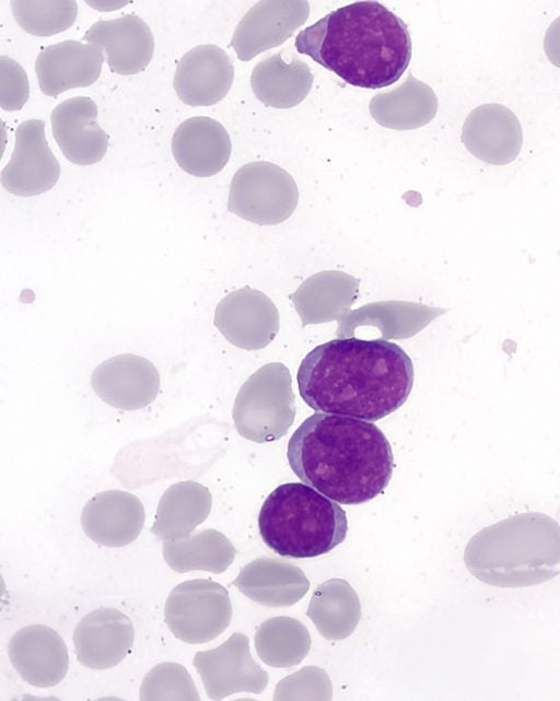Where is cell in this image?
<instances>
[{"label":"cell","mask_w":560,"mask_h":701,"mask_svg":"<svg viewBox=\"0 0 560 701\" xmlns=\"http://www.w3.org/2000/svg\"><path fill=\"white\" fill-rule=\"evenodd\" d=\"M413 378L412 361L400 346L355 337L315 347L296 374L300 395L312 409L370 422L400 408Z\"/></svg>","instance_id":"obj_1"},{"label":"cell","mask_w":560,"mask_h":701,"mask_svg":"<svg viewBox=\"0 0 560 701\" xmlns=\"http://www.w3.org/2000/svg\"><path fill=\"white\" fill-rule=\"evenodd\" d=\"M287 458L302 482L347 505L381 494L394 469L389 441L373 422L325 412L299 425Z\"/></svg>","instance_id":"obj_2"},{"label":"cell","mask_w":560,"mask_h":701,"mask_svg":"<svg viewBox=\"0 0 560 701\" xmlns=\"http://www.w3.org/2000/svg\"><path fill=\"white\" fill-rule=\"evenodd\" d=\"M294 45L345 82L370 90L395 83L412 54L407 24L377 1L329 12L301 31Z\"/></svg>","instance_id":"obj_3"},{"label":"cell","mask_w":560,"mask_h":701,"mask_svg":"<svg viewBox=\"0 0 560 701\" xmlns=\"http://www.w3.org/2000/svg\"><path fill=\"white\" fill-rule=\"evenodd\" d=\"M464 561L476 579L489 585L545 583L560 573V525L539 512L512 515L472 536Z\"/></svg>","instance_id":"obj_4"},{"label":"cell","mask_w":560,"mask_h":701,"mask_svg":"<svg viewBox=\"0 0 560 701\" xmlns=\"http://www.w3.org/2000/svg\"><path fill=\"white\" fill-rule=\"evenodd\" d=\"M264 542L281 557L314 558L331 551L347 536L343 509L304 482L278 486L258 515Z\"/></svg>","instance_id":"obj_5"},{"label":"cell","mask_w":560,"mask_h":701,"mask_svg":"<svg viewBox=\"0 0 560 701\" xmlns=\"http://www.w3.org/2000/svg\"><path fill=\"white\" fill-rule=\"evenodd\" d=\"M165 622L178 640L201 644L218 638L230 624L232 605L225 587L212 580H191L170 593Z\"/></svg>","instance_id":"obj_6"},{"label":"cell","mask_w":560,"mask_h":701,"mask_svg":"<svg viewBox=\"0 0 560 701\" xmlns=\"http://www.w3.org/2000/svg\"><path fill=\"white\" fill-rule=\"evenodd\" d=\"M298 202L293 178L269 162L243 165L230 186L229 211L258 224H275L291 215Z\"/></svg>","instance_id":"obj_7"},{"label":"cell","mask_w":560,"mask_h":701,"mask_svg":"<svg viewBox=\"0 0 560 701\" xmlns=\"http://www.w3.org/2000/svg\"><path fill=\"white\" fill-rule=\"evenodd\" d=\"M194 666L212 700L244 691L260 693L269 680L268 674L253 659L248 638L243 633H233L213 650L197 652Z\"/></svg>","instance_id":"obj_8"},{"label":"cell","mask_w":560,"mask_h":701,"mask_svg":"<svg viewBox=\"0 0 560 701\" xmlns=\"http://www.w3.org/2000/svg\"><path fill=\"white\" fill-rule=\"evenodd\" d=\"M59 176L60 165L46 140L45 122H21L11 159L1 171L3 188L21 197L36 196L51 189Z\"/></svg>","instance_id":"obj_9"},{"label":"cell","mask_w":560,"mask_h":701,"mask_svg":"<svg viewBox=\"0 0 560 701\" xmlns=\"http://www.w3.org/2000/svg\"><path fill=\"white\" fill-rule=\"evenodd\" d=\"M308 13L306 1H259L237 24L231 46L240 60L248 61L284 43L305 23Z\"/></svg>","instance_id":"obj_10"},{"label":"cell","mask_w":560,"mask_h":701,"mask_svg":"<svg viewBox=\"0 0 560 701\" xmlns=\"http://www.w3.org/2000/svg\"><path fill=\"white\" fill-rule=\"evenodd\" d=\"M91 384L95 394L109 406L138 410L155 399L160 375L148 359L127 353L109 358L96 366Z\"/></svg>","instance_id":"obj_11"},{"label":"cell","mask_w":560,"mask_h":701,"mask_svg":"<svg viewBox=\"0 0 560 701\" xmlns=\"http://www.w3.org/2000/svg\"><path fill=\"white\" fill-rule=\"evenodd\" d=\"M460 138L472 155L494 165L514 161L523 144L518 118L498 103L482 104L472 109L464 121Z\"/></svg>","instance_id":"obj_12"},{"label":"cell","mask_w":560,"mask_h":701,"mask_svg":"<svg viewBox=\"0 0 560 701\" xmlns=\"http://www.w3.org/2000/svg\"><path fill=\"white\" fill-rule=\"evenodd\" d=\"M135 631L131 620L114 608H98L84 616L73 632L78 661L92 669L118 665L130 652Z\"/></svg>","instance_id":"obj_13"},{"label":"cell","mask_w":560,"mask_h":701,"mask_svg":"<svg viewBox=\"0 0 560 701\" xmlns=\"http://www.w3.org/2000/svg\"><path fill=\"white\" fill-rule=\"evenodd\" d=\"M8 654L22 679L34 687L56 686L68 671L67 646L58 632L47 626L20 629L9 642Z\"/></svg>","instance_id":"obj_14"},{"label":"cell","mask_w":560,"mask_h":701,"mask_svg":"<svg viewBox=\"0 0 560 701\" xmlns=\"http://www.w3.org/2000/svg\"><path fill=\"white\" fill-rule=\"evenodd\" d=\"M97 106L88 96L68 98L50 115L54 138L68 161L77 165L100 162L108 148V135L97 124Z\"/></svg>","instance_id":"obj_15"},{"label":"cell","mask_w":560,"mask_h":701,"mask_svg":"<svg viewBox=\"0 0 560 701\" xmlns=\"http://www.w3.org/2000/svg\"><path fill=\"white\" fill-rule=\"evenodd\" d=\"M234 66L217 45L206 44L188 50L178 61L173 85L179 100L190 106H210L230 91Z\"/></svg>","instance_id":"obj_16"},{"label":"cell","mask_w":560,"mask_h":701,"mask_svg":"<svg viewBox=\"0 0 560 701\" xmlns=\"http://www.w3.org/2000/svg\"><path fill=\"white\" fill-rule=\"evenodd\" d=\"M103 62V49L93 44L68 39L49 45L35 62L39 89L56 97L70 89L89 86L98 79Z\"/></svg>","instance_id":"obj_17"},{"label":"cell","mask_w":560,"mask_h":701,"mask_svg":"<svg viewBox=\"0 0 560 701\" xmlns=\"http://www.w3.org/2000/svg\"><path fill=\"white\" fill-rule=\"evenodd\" d=\"M105 51L112 72L136 74L152 59L154 37L149 25L135 14L114 20H100L82 37Z\"/></svg>","instance_id":"obj_18"},{"label":"cell","mask_w":560,"mask_h":701,"mask_svg":"<svg viewBox=\"0 0 560 701\" xmlns=\"http://www.w3.org/2000/svg\"><path fill=\"white\" fill-rule=\"evenodd\" d=\"M81 524L85 535L106 547L135 541L144 524V507L133 494L120 490L96 493L84 505Z\"/></svg>","instance_id":"obj_19"},{"label":"cell","mask_w":560,"mask_h":701,"mask_svg":"<svg viewBox=\"0 0 560 701\" xmlns=\"http://www.w3.org/2000/svg\"><path fill=\"white\" fill-rule=\"evenodd\" d=\"M231 139L215 119L196 116L184 120L172 138V152L182 170L196 177L219 173L231 154Z\"/></svg>","instance_id":"obj_20"},{"label":"cell","mask_w":560,"mask_h":701,"mask_svg":"<svg viewBox=\"0 0 560 701\" xmlns=\"http://www.w3.org/2000/svg\"><path fill=\"white\" fill-rule=\"evenodd\" d=\"M232 584L249 599L268 607L292 606L310 587L300 568L270 558L245 565Z\"/></svg>","instance_id":"obj_21"},{"label":"cell","mask_w":560,"mask_h":701,"mask_svg":"<svg viewBox=\"0 0 560 701\" xmlns=\"http://www.w3.org/2000/svg\"><path fill=\"white\" fill-rule=\"evenodd\" d=\"M212 498L201 483L187 480L172 484L162 495L151 531L160 539L178 540L206 521Z\"/></svg>","instance_id":"obj_22"},{"label":"cell","mask_w":560,"mask_h":701,"mask_svg":"<svg viewBox=\"0 0 560 701\" xmlns=\"http://www.w3.org/2000/svg\"><path fill=\"white\" fill-rule=\"evenodd\" d=\"M369 108L378 125L396 130H410L422 127L434 118L438 97L428 84L409 73L400 86L376 94Z\"/></svg>","instance_id":"obj_23"},{"label":"cell","mask_w":560,"mask_h":701,"mask_svg":"<svg viewBox=\"0 0 560 701\" xmlns=\"http://www.w3.org/2000/svg\"><path fill=\"white\" fill-rule=\"evenodd\" d=\"M281 52L258 62L250 75V85L256 97L275 108H291L310 93L314 81L307 63L293 57L285 62Z\"/></svg>","instance_id":"obj_24"},{"label":"cell","mask_w":560,"mask_h":701,"mask_svg":"<svg viewBox=\"0 0 560 701\" xmlns=\"http://www.w3.org/2000/svg\"><path fill=\"white\" fill-rule=\"evenodd\" d=\"M306 615L325 639L342 640L358 626L360 600L347 581L330 579L317 586Z\"/></svg>","instance_id":"obj_25"},{"label":"cell","mask_w":560,"mask_h":701,"mask_svg":"<svg viewBox=\"0 0 560 701\" xmlns=\"http://www.w3.org/2000/svg\"><path fill=\"white\" fill-rule=\"evenodd\" d=\"M236 550L229 539L215 529L200 530L192 536L163 544L165 562L175 572H224L234 560Z\"/></svg>","instance_id":"obj_26"},{"label":"cell","mask_w":560,"mask_h":701,"mask_svg":"<svg viewBox=\"0 0 560 701\" xmlns=\"http://www.w3.org/2000/svg\"><path fill=\"white\" fill-rule=\"evenodd\" d=\"M257 654L267 665L277 668L299 664L308 653L311 638L296 619L277 617L266 620L256 631Z\"/></svg>","instance_id":"obj_27"},{"label":"cell","mask_w":560,"mask_h":701,"mask_svg":"<svg viewBox=\"0 0 560 701\" xmlns=\"http://www.w3.org/2000/svg\"><path fill=\"white\" fill-rule=\"evenodd\" d=\"M16 23L27 33L46 37L68 30L75 21V1H11Z\"/></svg>","instance_id":"obj_28"},{"label":"cell","mask_w":560,"mask_h":701,"mask_svg":"<svg viewBox=\"0 0 560 701\" xmlns=\"http://www.w3.org/2000/svg\"><path fill=\"white\" fill-rule=\"evenodd\" d=\"M141 700H196L199 694L187 669L177 663H161L143 678Z\"/></svg>","instance_id":"obj_29"},{"label":"cell","mask_w":560,"mask_h":701,"mask_svg":"<svg viewBox=\"0 0 560 701\" xmlns=\"http://www.w3.org/2000/svg\"><path fill=\"white\" fill-rule=\"evenodd\" d=\"M30 97L26 72L12 58L0 57V106L4 110H20Z\"/></svg>","instance_id":"obj_30"},{"label":"cell","mask_w":560,"mask_h":701,"mask_svg":"<svg viewBox=\"0 0 560 701\" xmlns=\"http://www.w3.org/2000/svg\"><path fill=\"white\" fill-rule=\"evenodd\" d=\"M544 49L549 61L560 68V15L546 31Z\"/></svg>","instance_id":"obj_31"}]
</instances>
